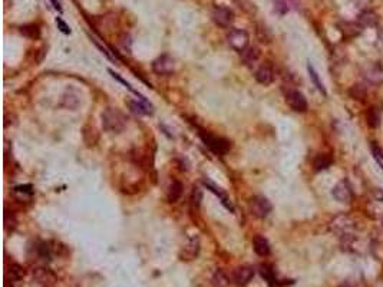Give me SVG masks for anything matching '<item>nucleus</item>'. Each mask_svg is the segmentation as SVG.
<instances>
[{
    "label": "nucleus",
    "mask_w": 383,
    "mask_h": 287,
    "mask_svg": "<svg viewBox=\"0 0 383 287\" xmlns=\"http://www.w3.org/2000/svg\"><path fill=\"white\" fill-rule=\"evenodd\" d=\"M174 66L175 64L170 55H161L152 62V70L157 75H170L174 72Z\"/></svg>",
    "instance_id": "nucleus-9"
},
{
    "label": "nucleus",
    "mask_w": 383,
    "mask_h": 287,
    "mask_svg": "<svg viewBox=\"0 0 383 287\" xmlns=\"http://www.w3.org/2000/svg\"><path fill=\"white\" fill-rule=\"evenodd\" d=\"M330 230H332V233H335L341 239H350L355 231V221L347 214L336 216L330 221Z\"/></svg>",
    "instance_id": "nucleus-2"
},
{
    "label": "nucleus",
    "mask_w": 383,
    "mask_h": 287,
    "mask_svg": "<svg viewBox=\"0 0 383 287\" xmlns=\"http://www.w3.org/2000/svg\"><path fill=\"white\" fill-rule=\"evenodd\" d=\"M255 81L261 85H270L274 81V72L267 65H263L255 70Z\"/></svg>",
    "instance_id": "nucleus-12"
},
{
    "label": "nucleus",
    "mask_w": 383,
    "mask_h": 287,
    "mask_svg": "<svg viewBox=\"0 0 383 287\" xmlns=\"http://www.w3.org/2000/svg\"><path fill=\"white\" fill-rule=\"evenodd\" d=\"M21 33L29 39H38L41 36V29L38 24H24L21 27Z\"/></svg>",
    "instance_id": "nucleus-22"
},
{
    "label": "nucleus",
    "mask_w": 383,
    "mask_h": 287,
    "mask_svg": "<svg viewBox=\"0 0 383 287\" xmlns=\"http://www.w3.org/2000/svg\"><path fill=\"white\" fill-rule=\"evenodd\" d=\"M10 271H12V276H13L15 280H21V279H23V276H24V268H23L21 265H12Z\"/></svg>",
    "instance_id": "nucleus-30"
},
{
    "label": "nucleus",
    "mask_w": 383,
    "mask_h": 287,
    "mask_svg": "<svg viewBox=\"0 0 383 287\" xmlns=\"http://www.w3.org/2000/svg\"><path fill=\"white\" fill-rule=\"evenodd\" d=\"M33 277L38 283L41 285H52L55 282V274L49 270V268H45V267H38L33 270Z\"/></svg>",
    "instance_id": "nucleus-13"
},
{
    "label": "nucleus",
    "mask_w": 383,
    "mask_h": 287,
    "mask_svg": "<svg viewBox=\"0 0 383 287\" xmlns=\"http://www.w3.org/2000/svg\"><path fill=\"white\" fill-rule=\"evenodd\" d=\"M182 190H184L182 184H181L180 181L174 179L170 185H168V190H167V199H168L170 202H177L178 199H181V196H182Z\"/></svg>",
    "instance_id": "nucleus-15"
},
{
    "label": "nucleus",
    "mask_w": 383,
    "mask_h": 287,
    "mask_svg": "<svg viewBox=\"0 0 383 287\" xmlns=\"http://www.w3.org/2000/svg\"><path fill=\"white\" fill-rule=\"evenodd\" d=\"M56 24H58V29H59L62 33H65V35H69V33H70V27L66 24V22H65L62 18H56Z\"/></svg>",
    "instance_id": "nucleus-31"
},
{
    "label": "nucleus",
    "mask_w": 383,
    "mask_h": 287,
    "mask_svg": "<svg viewBox=\"0 0 383 287\" xmlns=\"http://www.w3.org/2000/svg\"><path fill=\"white\" fill-rule=\"evenodd\" d=\"M213 21L220 27H228L234 22V13L225 6H217L213 10Z\"/></svg>",
    "instance_id": "nucleus-6"
},
{
    "label": "nucleus",
    "mask_w": 383,
    "mask_h": 287,
    "mask_svg": "<svg viewBox=\"0 0 383 287\" xmlns=\"http://www.w3.org/2000/svg\"><path fill=\"white\" fill-rule=\"evenodd\" d=\"M260 274L261 277L270 285V286H276L277 285V279H276V273L273 270V267L269 265H263L260 267Z\"/></svg>",
    "instance_id": "nucleus-21"
},
{
    "label": "nucleus",
    "mask_w": 383,
    "mask_h": 287,
    "mask_svg": "<svg viewBox=\"0 0 383 287\" xmlns=\"http://www.w3.org/2000/svg\"><path fill=\"white\" fill-rule=\"evenodd\" d=\"M260 59V50L251 46V47H247L244 52H243V61L247 66H254L257 64V61Z\"/></svg>",
    "instance_id": "nucleus-18"
},
{
    "label": "nucleus",
    "mask_w": 383,
    "mask_h": 287,
    "mask_svg": "<svg viewBox=\"0 0 383 287\" xmlns=\"http://www.w3.org/2000/svg\"><path fill=\"white\" fill-rule=\"evenodd\" d=\"M307 70H309V73H310V78H312V81H313L315 87L319 89L323 95H326V89H324L323 84H321V81H320V78H319V75H317V72H316V69L312 66V65H309V66H307Z\"/></svg>",
    "instance_id": "nucleus-25"
},
{
    "label": "nucleus",
    "mask_w": 383,
    "mask_h": 287,
    "mask_svg": "<svg viewBox=\"0 0 383 287\" xmlns=\"http://www.w3.org/2000/svg\"><path fill=\"white\" fill-rule=\"evenodd\" d=\"M373 197H375L376 201L383 202V190H381V188H375V190H373Z\"/></svg>",
    "instance_id": "nucleus-33"
},
{
    "label": "nucleus",
    "mask_w": 383,
    "mask_h": 287,
    "mask_svg": "<svg viewBox=\"0 0 383 287\" xmlns=\"http://www.w3.org/2000/svg\"><path fill=\"white\" fill-rule=\"evenodd\" d=\"M376 22H378V18L372 12H364L359 18V24L360 26H375Z\"/></svg>",
    "instance_id": "nucleus-24"
},
{
    "label": "nucleus",
    "mask_w": 383,
    "mask_h": 287,
    "mask_svg": "<svg viewBox=\"0 0 383 287\" xmlns=\"http://www.w3.org/2000/svg\"><path fill=\"white\" fill-rule=\"evenodd\" d=\"M333 164V158L327 154H319L313 159V167L316 171H323L327 170Z\"/></svg>",
    "instance_id": "nucleus-19"
},
{
    "label": "nucleus",
    "mask_w": 383,
    "mask_h": 287,
    "mask_svg": "<svg viewBox=\"0 0 383 287\" xmlns=\"http://www.w3.org/2000/svg\"><path fill=\"white\" fill-rule=\"evenodd\" d=\"M213 285L215 287H227L228 286V277L225 276V273L224 271H221V270H218V271H215L213 276Z\"/></svg>",
    "instance_id": "nucleus-23"
},
{
    "label": "nucleus",
    "mask_w": 383,
    "mask_h": 287,
    "mask_svg": "<svg viewBox=\"0 0 383 287\" xmlns=\"http://www.w3.org/2000/svg\"><path fill=\"white\" fill-rule=\"evenodd\" d=\"M227 42L228 44L237 50L240 53H243L247 47H248V42H250V36L246 30L243 29H233L228 32L227 35Z\"/></svg>",
    "instance_id": "nucleus-4"
},
{
    "label": "nucleus",
    "mask_w": 383,
    "mask_h": 287,
    "mask_svg": "<svg viewBox=\"0 0 383 287\" xmlns=\"http://www.w3.org/2000/svg\"><path fill=\"white\" fill-rule=\"evenodd\" d=\"M204 185H205V187H207V188H208L211 193H214V194H215L218 199H221V202H223V204H224V205H225L228 210H231V211L234 210V208H233V205H231V202H230V199H228V197L225 196V193H223V190H221L220 187H217L215 184H213V182H211V181H208V179H204Z\"/></svg>",
    "instance_id": "nucleus-14"
},
{
    "label": "nucleus",
    "mask_w": 383,
    "mask_h": 287,
    "mask_svg": "<svg viewBox=\"0 0 383 287\" xmlns=\"http://www.w3.org/2000/svg\"><path fill=\"white\" fill-rule=\"evenodd\" d=\"M79 102H81L79 95H78V92H75L73 89H68V90L65 92L64 96H62V105L66 107V108H69V110L78 108Z\"/></svg>",
    "instance_id": "nucleus-16"
},
{
    "label": "nucleus",
    "mask_w": 383,
    "mask_h": 287,
    "mask_svg": "<svg viewBox=\"0 0 383 287\" xmlns=\"http://www.w3.org/2000/svg\"><path fill=\"white\" fill-rule=\"evenodd\" d=\"M38 251H39V256L42 257V259H49L50 257V247L47 245V244H41V247L38 248Z\"/></svg>",
    "instance_id": "nucleus-32"
},
{
    "label": "nucleus",
    "mask_w": 383,
    "mask_h": 287,
    "mask_svg": "<svg viewBox=\"0 0 383 287\" xmlns=\"http://www.w3.org/2000/svg\"><path fill=\"white\" fill-rule=\"evenodd\" d=\"M253 247H254L255 253L261 257H266L270 254V244L267 242V239H264L261 236H257L253 240Z\"/></svg>",
    "instance_id": "nucleus-17"
},
{
    "label": "nucleus",
    "mask_w": 383,
    "mask_h": 287,
    "mask_svg": "<svg viewBox=\"0 0 383 287\" xmlns=\"http://www.w3.org/2000/svg\"><path fill=\"white\" fill-rule=\"evenodd\" d=\"M200 136L203 139V142L213 151L214 154L217 155H224L227 154V151L230 150V142L221 136H217V135H213L210 132H200Z\"/></svg>",
    "instance_id": "nucleus-3"
},
{
    "label": "nucleus",
    "mask_w": 383,
    "mask_h": 287,
    "mask_svg": "<svg viewBox=\"0 0 383 287\" xmlns=\"http://www.w3.org/2000/svg\"><path fill=\"white\" fill-rule=\"evenodd\" d=\"M370 151H372L373 158L376 159V162L383 168V150L378 145V142H375V141L370 142Z\"/></svg>",
    "instance_id": "nucleus-27"
},
{
    "label": "nucleus",
    "mask_w": 383,
    "mask_h": 287,
    "mask_svg": "<svg viewBox=\"0 0 383 287\" xmlns=\"http://www.w3.org/2000/svg\"><path fill=\"white\" fill-rule=\"evenodd\" d=\"M360 24L359 23H346L344 29H341V32H344L347 36H356L358 33H360Z\"/></svg>",
    "instance_id": "nucleus-29"
},
{
    "label": "nucleus",
    "mask_w": 383,
    "mask_h": 287,
    "mask_svg": "<svg viewBox=\"0 0 383 287\" xmlns=\"http://www.w3.org/2000/svg\"><path fill=\"white\" fill-rule=\"evenodd\" d=\"M349 93L356 101H364V98H366V89L363 88L362 85H353L349 89Z\"/></svg>",
    "instance_id": "nucleus-26"
},
{
    "label": "nucleus",
    "mask_w": 383,
    "mask_h": 287,
    "mask_svg": "<svg viewBox=\"0 0 383 287\" xmlns=\"http://www.w3.org/2000/svg\"><path fill=\"white\" fill-rule=\"evenodd\" d=\"M286 102L287 105L296 112H306L307 110V101L304 98V95L298 90H289L286 95Z\"/></svg>",
    "instance_id": "nucleus-8"
},
{
    "label": "nucleus",
    "mask_w": 383,
    "mask_h": 287,
    "mask_svg": "<svg viewBox=\"0 0 383 287\" xmlns=\"http://www.w3.org/2000/svg\"><path fill=\"white\" fill-rule=\"evenodd\" d=\"M381 118H382V113H381V110L378 107H372L366 113L367 125L370 128H378L379 124H381Z\"/></svg>",
    "instance_id": "nucleus-20"
},
{
    "label": "nucleus",
    "mask_w": 383,
    "mask_h": 287,
    "mask_svg": "<svg viewBox=\"0 0 383 287\" xmlns=\"http://www.w3.org/2000/svg\"><path fill=\"white\" fill-rule=\"evenodd\" d=\"M50 1H52L53 7H55L58 12H62V1H61V0H50Z\"/></svg>",
    "instance_id": "nucleus-34"
},
{
    "label": "nucleus",
    "mask_w": 383,
    "mask_h": 287,
    "mask_svg": "<svg viewBox=\"0 0 383 287\" xmlns=\"http://www.w3.org/2000/svg\"><path fill=\"white\" fill-rule=\"evenodd\" d=\"M200 248H201V244H200V239L198 237H190L187 240V243L182 245L181 248V253H180V257L181 260H185V262H191L194 260L198 253H200Z\"/></svg>",
    "instance_id": "nucleus-7"
},
{
    "label": "nucleus",
    "mask_w": 383,
    "mask_h": 287,
    "mask_svg": "<svg viewBox=\"0 0 383 287\" xmlns=\"http://www.w3.org/2000/svg\"><path fill=\"white\" fill-rule=\"evenodd\" d=\"M254 277V268L250 265H241L237 267L233 273V282L237 286H246L251 282V279Z\"/></svg>",
    "instance_id": "nucleus-10"
},
{
    "label": "nucleus",
    "mask_w": 383,
    "mask_h": 287,
    "mask_svg": "<svg viewBox=\"0 0 383 287\" xmlns=\"http://www.w3.org/2000/svg\"><path fill=\"white\" fill-rule=\"evenodd\" d=\"M102 127L108 132H121L127 127V118L115 108H107L102 112Z\"/></svg>",
    "instance_id": "nucleus-1"
},
{
    "label": "nucleus",
    "mask_w": 383,
    "mask_h": 287,
    "mask_svg": "<svg viewBox=\"0 0 383 287\" xmlns=\"http://www.w3.org/2000/svg\"><path fill=\"white\" fill-rule=\"evenodd\" d=\"M332 196L338 199L339 202H350V199L353 197L350 184L347 181H344V179L340 181V182H338L333 187V190H332Z\"/></svg>",
    "instance_id": "nucleus-11"
},
{
    "label": "nucleus",
    "mask_w": 383,
    "mask_h": 287,
    "mask_svg": "<svg viewBox=\"0 0 383 287\" xmlns=\"http://www.w3.org/2000/svg\"><path fill=\"white\" fill-rule=\"evenodd\" d=\"M190 201H191V205L194 208H198V207H200V204H201V201H203V191H201V188H198V187H194V188H192Z\"/></svg>",
    "instance_id": "nucleus-28"
},
{
    "label": "nucleus",
    "mask_w": 383,
    "mask_h": 287,
    "mask_svg": "<svg viewBox=\"0 0 383 287\" xmlns=\"http://www.w3.org/2000/svg\"><path fill=\"white\" fill-rule=\"evenodd\" d=\"M271 202L263 196H257L251 199L250 202V211L257 219H266L271 213Z\"/></svg>",
    "instance_id": "nucleus-5"
}]
</instances>
